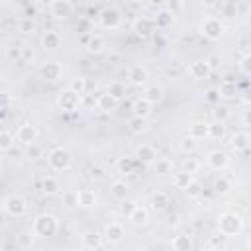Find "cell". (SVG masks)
I'll list each match as a JSON object with an SVG mask.
<instances>
[{
  "mask_svg": "<svg viewBox=\"0 0 251 251\" xmlns=\"http://www.w3.org/2000/svg\"><path fill=\"white\" fill-rule=\"evenodd\" d=\"M243 229V218L235 212H226L218 222V231L226 237H233Z\"/></svg>",
  "mask_w": 251,
  "mask_h": 251,
  "instance_id": "cell-1",
  "label": "cell"
},
{
  "mask_svg": "<svg viewBox=\"0 0 251 251\" xmlns=\"http://www.w3.org/2000/svg\"><path fill=\"white\" fill-rule=\"evenodd\" d=\"M57 227H59V224L53 214H39L33 220V235L35 237H51V235H55Z\"/></svg>",
  "mask_w": 251,
  "mask_h": 251,
  "instance_id": "cell-2",
  "label": "cell"
},
{
  "mask_svg": "<svg viewBox=\"0 0 251 251\" xmlns=\"http://www.w3.org/2000/svg\"><path fill=\"white\" fill-rule=\"evenodd\" d=\"M47 161H49L51 169H55V171H67V169H71V165H73L71 153H69L67 149H63V147H55V149L47 155Z\"/></svg>",
  "mask_w": 251,
  "mask_h": 251,
  "instance_id": "cell-3",
  "label": "cell"
},
{
  "mask_svg": "<svg viewBox=\"0 0 251 251\" xmlns=\"http://www.w3.org/2000/svg\"><path fill=\"white\" fill-rule=\"evenodd\" d=\"M57 104H59V108L65 110V112H75V110L80 106V94H76L75 90L67 88V90L59 92V96H57Z\"/></svg>",
  "mask_w": 251,
  "mask_h": 251,
  "instance_id": "cell-4",
  "label": "cell"
},
{
  "mask_svg": "<svg viewBox=\"0 0 251 251\" xmlns=\"http://www.w3.org/2000/svg\"><path fill=\"white\" fill-rule=\"evenodd\" d=\"M202 33L210 41H218L224 35V24L218 18H208V20L202 22Z\"/></svg>",
  "mask_w": 251,
  "mask_h": 251,
  "instance_id": "cell-5",
  "label": "cell"
},
{
  "mask_svg": "<svg viewBox=\"0 0 251 251\" xmlns=\"http://www.w3.org/2000/svg\"><path fill=\"white\" fill-rule=\"evenodd\" d=\"M4 208H6V212H8L10 216H16V218H20V216H24V214L27 212V204H25V200H24L22 196H16V194L6 198Z\"/></svg>",
  "mask_w": 251,
  "mask_h": 251,
  "instance_id": "cell-6",
  "label": "cell"
},
{
  "mask_svg": "<svg viewBox=\"0 0 251 251\" xmlns=\"http://www.w3.org/2000/svg\"><path fill=\"white\" fill-rule=\"evenodd\" d=\"M37 137H39V131H37V127L31 126V124H24V126H20L18 131H16V139H18L20 143H24V145L35 143Z\"/></svg>",
  "mask_w": 251,
  "mask_h": 251,
  "instance_id": "cell-7",
  "label": "cell"
},
{
  "mask_svg": "<svg viewBox=\"0 0 251 251\" xmlns=\"http://www.w3.org/2000/svg\"><path fill=\"white\" fill-rule=\"evenodd\" d=\"M39 75L45 78V80H59L63 76V67L57 63V61H45L41 67H39Z\"/></svg>",
  "mask_w": 251,
  "mask_h": 251,
  "instance_id": "cell-8",
  "label": "cell"
},
{
  "mask_svg": "<svg viewBox=\"0 0 251 251\" xmlns=\"http://www.w3.org/2000/svg\"><path fill=\"white\" fill-rule=\"evenodd\" d=\"M124 235H126L124 226H122L120 222H110V224L106 226V229H104V235H102V237H104L108 243L116 245V243H120V241L124 239Z\"/></svg>",
  "mask_w": 251,
  "mask_h": 251,
  "instance_id": "cell-9",
  "label": "cell"
},
{
  "mask_svg": "<svg viewBox=\"0 0 251 251\" xmlns=\"http://www.w3.org/2000/svg\"><path fill=\"white\" fill-rule=\"evenodd\" d=\"M49 12L57 20H67L73 14V4H71V0H53L49 6Z\"/></svg>",
  "mask_w": 251,
  "mask_h": 251,
  "instance_id": "cell-10",
  "label": "cell"
},
{
  "mask_svg": "<svg viewBox=\"0 0 251 251\" xmlns=\"http://www.w3.org/2000/svg\"><path fill=\"white\" fill-rule=\"evenodd\" d=\"M100 24H102L106 29H116V27L122 24V16H120L118 10L106 8V10L100 14Z\"/></svg>",
  "mask_w": 251,
  "mask_h": 251,
  "instance_id": "cell-11",
  "label": "cell"
},
{
  "mask_svg": "<svg viewBox=\"0 0 251 251\" xmlns=\"http://www.w3.org/2000/svg\"><path fill=\"white\" fill-rule=\"evenodd\" d=\"M135 157H137V161H141V163H145V165H153L155 161H157V157H159V153H157V149L153 147V145H139L137 149H135Z\"/></svg>",
  "mask_w": 251,
  "mask_h": 251,
  "instance_id": "cell-12",
  "label": "cell"
},
{
  "mask_svg": "<svg viewBox=\"0 0 251 251\" xmlns=\"http://www.w3.org/2000/svg\"><path fill=\"white\" fill-rule=\"evenodd\" d=\"M210 73H212V69L208 67L206 61H194V63H190V67H188V75H190V78H194V80H204V78H208Z\"/></svg>",
  "mask_w": 251,
  "mask_h": 251,
  "instance_id": "cell-13",
  "label": "cell"
},
{
  "mask_svg": "<svg viewBox=\"0 0 251 251\" xmlns=\"http://www.w3.org/2000/svg\"><path fill=\"white\" fill-rule=\"evenodd\" d=\"M227 163H229V157H227L226 151H220V149H218V151H212V153L208 155V167L214 169V171L226 169Z\"/></svg>",
  "mask_w": 251,
  "mask_h": 251,
  "instance_id": "cell-14",
  "label": "cell"
},
{
  "mask_svg": "<svg viewBox=\"0 0 251 251\" xmlns=\"http://www.w3.org/2000/svg\"><path fill=\"white\" fill-rule=\"evenodd\" d=\"M127 78H129V82H131V84L141 86V84H145V82H147L149 73H147V69H145V67L135 65V67H131V69L127 71Z\"/></svg>",
  "mask_w": 251,
  "mask_h": 251,
  "instance_id": "cell-15",
  "label": "cell"
},
{
  "mask_svg": "<svg viewBox=\"0 0 251 251\" xmlns=\"http://www.w3.org/2000/svg\"><path fill=\"white\" fill-rule=\"evenodd\" d=\"M173 20H175V12H171V10H161V12H157V18H155V27H159V29H167V27H171L173 25Z\"/></svg>",
  "mask_w": 251,
  "mask_h": 251,
  "instance_id": "cell-16",
  "label": "cell"
},
{
  "mask_svg": "<svg viewBox=\"0 0 251 251\" xmlns=\"http://www.w3.org/2000/svg\"><path fill=\"white\" fill-rule=\"evenodd\" d=\"M41 45H43L45 49L55 51V49L61 47V35H59L57 31H45V33L41 35Z\"/></svg>",
  "mask_w": 251,
  "mask_h": 251,
  "instance_id": "cell-17",
  "label": "cell"
},
{
  "mask_svg": "<svg viewBox=\"0 0 251 251\" xmlns=\"http://www.w3.org/2000/svg\"><path fill=\"white\" fill-rule=\"evenodd\" d=\"M143 98H145L147 102H151V104L161 102V100H163V86H159V84H149V86H145Z\"/></svg>",
  "mask_w": 251,
  "mask_h": 251,
  "instance_id": "cell-18",
  "label": "cell"
},
{
  "mask_svg": "<svg viewBox=\"0 0 251 251\" xmlns=\"http://www.w3.org/2000/svg\"><path fill=\"white\" fill-rule=\"evenodd\" d=\"M127 220L133 224V226H145L147 222H149V214H147V210L145 208H141V206H135L133 210H131V214L127 216Z\"/></svg>",
  "mask_w": 251,
  "mask_h": 251,
  "instance_id": "cell-19",
  "label": "cell"
},
{
  "mask_svg": "<svg viewBox=\"0 0 251 251\" xmlns=\"http://www.w3.org/2000/svg\"><path fill=\"white\" fill-rule=\"evenodd\" d=\"M78 192V206H82V208H92V206H96V194H94V190H90V188H80V190H76Z\"/></svg>",
  "mask_w": 251,
  "mask_h": 251,
  "instance_id": "cell-20",
  "label": "cell"
},
{
  "mask_svg": "<svg viewBox=\"0 0 251 251\" xmlns=\"http://www.w3.org/2000/svg\"><path fill=\"white\" fill-rule=\"evenodd\" d=\"M188 135H190L192 139H196V141L208 137V124H204V122H194V124H190Z\"/></svg>",
  "mask_w": 251,
  "mask_h": 251,
  "instance_id": "cell-21",
  "label": "cell"
},
{
  "mask_svg": "<svg viewBox=\"0 0 251 251\" xmlns=\"http://www.w3.org/2000/svg\"><path fill=\"white\" fill-rule=\"evenodd\" d=\"M102 245V235L98 231H86L82 235V247L86 249H98Z\"/></svg>",
  "mask_w": 251,
  "mask_h": 251,
  "instance_id": "cell-22",
  "label": "cell"
},
{
  "mask_svg": "<svg viewBox=\"0 0 251 251\" xmlns=\"http://www.w3.org/2000/svg\"><path fill=\"white\" fill-rule=\"evenodd\" d=\"M116 104H118V100L112 98L108 92H104V94H100V96L96 98V106H98V110H102V112H112V110L116 108Z\"/></svg>",
  "mask_w": 251,
  "mask_h": 251,
  "instance_id": "cell-23",
  "label": "cell"
},
{
  "mask_svg": "<svg viewBox=\"0 0 251 251\" xmlns=\"http://www.w3.org/2000/svg\"><path fill=\"white\" fill-rule=\"evenodd\" d=\"M151 102H147L143 96L139 98V100H135L133 102V116H139V118H147L149 114H151Z\"/></svg>",
  "mask_w": 251,
  "mask_h": 251,
  "instance_id": "cell-24",
  "label": "cell"
},
{
  "mask_svg": "<svg viewBox=\"0 0 251 251\" xmlns=\"http://www.w3.org/2000/svg\"><path fill=\"white\" fill-rule=\"evenodd\" d=\"M127 129L133 133V135H139L147 129V118H139V116H133L129 122H127Z\"/></svg>",
  "mask_w": 251,
  "mask_h": 251,
  "instance_id": "cell-25",
  "label": "cell"
},
{
  "mask_svg": "<svg viewBox=\"0 0 251 251\" xmlns=\"http://www.w3.org/2000/svg\"><path fill=\"white\" fill-rule=\"evenodd\" d=\"M231 147L235 151H245L249 147V133L247 131H239L231 137Z\"/></svg>",
  "mask_w": 251,
  "mask_h": 251,
  "instance_id": "cell-26",
  "label": "cell"
},
{
  "mask_svg": "<svg viewBox=\"0 0 251 251\" xmlns=\"http://www.w3.org/2000/svg\"><path fill=\"white\" fill-rule=\"evenodd\" d=\"M110 192H112V196H114V198L124 200V198L127 196V192H129V186H127V182H126V180H116V182H112Z\"/></svg>",
  "mask_w": 251,
  "mask_h": 251,
  "instance_id": "cell-27",
  "label": "cell"
},
{
  "mask_svg": "<svg viewBox=\"0 0 251 251\" xmlns=\"http://www.w3.org/2000/svg\"><path fill=\"white\" fill-rule=\"evenodd\" d=\"M190 180H192V173H188V171H184V169L173 175V184H175L176 188H182V190H184Z\"/></svg>",
  "mask_w": 251,
  "mask_h": 251,
  "instance_id": "cell-28",
  "label": "cell"
},
{
  "mask_svg": "<svg viewBox=\"0 0 251 251\" xmlns=\"http://www.w3.org/2000/svg\"><path fill=\"white\" fill-rule=\"evenodd\" d=\"M151 204H153V208H155L157 212H163V210L171 204V198H169V194H165V192H157V194H153Z\"/></svg>",
  "mask_w": 251,
  "mask_h": 251,
  "instance_id": "cell-29",
  "label": "cell"
},
{
  "mask_svg": "<svg viewBox=\"0 0 251 251\" xmlns=\"http://www.w3.org/2000/svg\"><path fill=\"white\" fill-rule=\"evenodd\" d=\"M153 29H155V24L147 18H141V20L135 22V33L137 35H149Z\"/></svg>",
  "mask_w": 251,
  "mask_h": 251,
  "instance_id": "cell-30",
  "label": "cell"
},
{
  "mask_svg": "<svg viewBox=\"0 0 251 251\" xmlns=\"http://www.w3.org/2000/svg\"><path fill=\"white\" fill-rule=\"evenodd\" d=\"M224 135H226V126H224V122L208 124V137H210V139H222Z\"/></svg>",
  "mask_w": 251,
  "mask_h": 251,
  "instance_id": "cell-31",
  "label": "cell"
},
{
  "mask_svg": "<svg viewBox=\"0 0 251 251\" xmlns=\"http://www.w3.org/2000/svg\"><path fill=\"white\" fill-rule=\"evenodd\" d=\"M171 247L176 249V251H186L192 247V241L188 235H175V239L171 241Z\"/></svg>",
  "mask_w": 251,
  "mask_h": 251,
  "instance_id": "cell-32",
  "label": "cell"
},
{
  "mask_svg": "<svg viewBox=\"0 0 251 251\" xmlns=\"http://www.w3.org/2000/svg\"><path fill=\"white\" fill-rule=\"evenodd\" d=\"M102 49H104V39L98 37V35H90L88 41H86V51L96 55V53H100Z\"/></svg>",
  "mask_w": 251,
  "mask_h": 251,
  "instance_id": "cell-33",
  "label": "cell"
},
{
  "mask_svg": "<svg viewBox=\"0 0 251 251\" xmlns=\"http://www.w3.org/2000/svg\"><path fill=\"white\" fill-rule=\"evenodd\" d=\"M112 98H116V100H120L124 94H126V84L124 82H120V80H114V82H110L108 84V90H106Z\"/></svg>",
  "mask_w": 251,
  "mask_h": 251,
  "instance_id": "cell-34",
  "label": "cell"
},
{
  "mask_svg": "<svg viewBox=\"0 0 251 251\" xmlns=\"http://www.w3.org/2000/svg\"><path fill=\"white\" fill-rule=\"evenodd\" d=\"M18 31L24 33V35L33 33V31H35V22H33L31 18H22V20L18 22Z\"/></svg>",
  "mask_w": 251,
  "mask_h": 251,
  "instance_id": "cell-35",
  "label": "cell"
},
{
  "mask_svg": "<svg viewBox=\"0 0 251 251\" xmlns=\"http://www.w3.org/2000/svg\"><path fill=\"white\" fill-rule=\"evenodd\" d=\"M218 92H220V100H222V98H224V100H229V98L235 96V84L229 82V80H226V82L218 88Z\"/></svg>",
  "mask_w": 251,
  "mask_h": 251,
  "instance_id": "cell-36",
  "label": "cell"
},
{
  "mask_svg": "<svg viewBox=\"0 0 251 251\" xmlns=\"http://www.w3.org/2000/svg\"><path fill=\"white\" fill-rule=\"evenodd\" d=\"M41 186H43V192H45V194H57L59 188H61V186H59V180L53 178V176H45Z\"/></svg>",
  "mask_w": 251,
  "mask_h": 251,
  "instance_id": "cell-37",
  "label": "cell"
},
{
  "mask_svg": "<svg viewBox=\"0 0 251 251\" xmlns=\"http://www.w3.org/2000/svg\"><path fill=\"white\" fill-rule=\"evenodd\" d=\"M63 204L67 208H76L78 206V192L76 190H65L63 192Z\"/></svg>",
  "mask_w": 251,
  "mask_h": 251,
  "instance_id": "cell-38",
  "label": "cell"
},
{
  "mask_svg": "<svg viewBox=\"0 0 251 251\" xmlns=\"http://www.w3.org/2000/svg\"><path fill=\"white\" fill-rule=\"evenodd\" d=\"M153 165H155V173H159V175H167L173 169V163L169 159H161V157H157V161Z\"/></svg>",
  "mask_w": 251,
  "mask_h": 251,
  "instance_id": "cell-39",
  "label": "cell"
},
{
  "mask_svg": "<svg viewBox=\"0 0 251 251\" xmlns=\"http://www.w3.org/2000/svg\"><path fill=\"white\" fill-rule=\"evenodd\" d=\"M69 88L82 96V94L86 92V80H84V78H80V76H78V78H73V80L69 82Z\"/></svg>",
  "mask_w": 251,
  "mask_h": 251,
  "instance_id": "cell-40",
  "label": "cell"
},
{
  "mask_svg": "<svg viewBox=\"0 0 251 251\" xmlns=\"http://www.w3.org/2000/svg\"><path fill=\"white\" fill-rule=\"evenodd\" d=\"M178 147H180L182 153H192V151L196 149V139H192L190 135H188V137H182L180 143H178Z\"/></svg>",
  "mask_w": 251,
  "mask_h": 251,
  "instance_id": "cell-41",
  "label": "cell"
},
{
  "mask_svg": "<svg viewBox=\"0 0 251 251\" xmlns=\"http://www.w3.org/2000/svg\"><path fill=\"white\" fill-rule=\"evenodd\" d=\"M184 190H186L188 198H198V196L202 194V186H200V182H196V180H190Z\"/></svg>",
  "mask_w": 251,
  "mask_h": 251,
  "instance_id": "cell-42",
  "label": "cell"
},
{
  "mask_svg": "<svg viewBox=\"0 0 251 251\" xmlns=\"http://www.w3.org/2000/svg\"><path fill=\"white\" fill-rule=\"evenodd\" d=\"M118 171H120V173H131V171H133V159H131V157H122V159H118Z\"/></svg>",
  "mask_w": 251,
  "mask_h": 251,
  "instance_id": "cell-43",
  "label": "cell"
},
{
  "mask_svg": "<svg viewBox=\"0 0 251 251\" xmlns=\"http://www.w3.org/2000/svg\"><path fill=\"white\" fill-rule=\"evenodd\" d=\"M14 141H16V137L12 133H8V131H2L0 133V149H12L14 147Z\"/></svg>",
  "mask_w": 251,
  "mask_h": 251,
  "instance_id": "cell-44",
  "label": "cell"
},
{
  "mask_svg": "<svg viewBox=\"0 0 251 251\" xmlns=\"http://www.w3.org/2000/svg\"><path fill=\"white\" fill-rule=\"evenodd\" d=\"M8 59H12V61H22V47H16V45H12V47H8Z\"/></svg>",
  "mask_w": 251,
  "mask_h": 251,
  "instance_id": "cell-45",
  "label": "cell"
},
{
  "mask_svg": "<svg viewBox=\"0 0 251 251\" xmlns=\"http://www.w3.org/2000/svg\"><path fill=\"white\" fill-rule=\"evenodd\" d=\"M249 63H251V57L245 53V55L241 57V61H239V71H241L243 75H249V73H251V67H249Z\"/></svg>",
  "mask_w": 251,
  "mask_h": 251,
  "instance_id": "cell-46",
  "label": "cell"
},
{
  "mask_svg": "<svg viewBox=\"0 0 251 251\" xmlns=\"http://www.w3.org/2000/svg\"><path fill=\"white\" fill-rule=\"evenodd\" d=\"M214 188H216L220 194H224V192L229 190V180H227V178H218V180L214 182Z\"/></svg>",
  "mask_w": 251,
  "mask_h": 251,
  "instance_id": "cell-47",
  "label": "cell"
},
{
  "mask_svg": "<svg viewBox=\"0 0 251 251\" xmlns=\"http://www.w3.org/2000/svg\"><path fill=\"white\" fill-rule=\"evenodd\" d=\"M198 167H200V163L196 161V159H192V157H188L186 161H184V171H188V173H196L198 171Z\"/></svg>",
  "mask_w": 251,
  "mask_h": 251,
  "instance_id": "cell-48",
  "label": "cell"
},
{
  "mask_svg": "<svg viewBox=\"0 0 251 251\" xmlns=\"http://www.w3.org/2000/svg\"><path fill=\"white\" fill-rule=\"evenodd\" d=\"M135 206H137L135 202H131V200H126V198H124V202H122V206H120V212H122L124 216H129V214H131V210H133Z\"/></svg>",
  "mask_w": 251,
  "mask_h": 251,
  "instance_id": "cell-49",
  "label": "cell"
},
{
  "mask_svg": "<svg viewBox=\"0 0 251 251\" xmlns=\"http://www.w3.org/2000/svg\"><path fill=\"white\" fill-rule=\"evenodd\" d=\"M224 241H226V235H222V233L218 231V235H212V237H210L208 247H224Z\"/></svg>",
  "mask_w": 251,
  "mask_h": 251,
  "instance_id": "cell-50",
  "label": "cell"
},
{
  "mask_svg": "<svg viewBox=\"0 0 251 251\" xmlns=\"http://www.w3.org/2000/svg\"><path fill=\"white\" fill-rule=\"evenodd\" d=\"M204 61H206V63H208V67L214 71V69H218V67H220V63H222V57H220L218 53H214V55H210V57H208V59H204Z\"/></svg>",
  "mask_w": 251,
  "mask_h": 251,
  "instance_id": "cell-51",
  "label": "cell"
},
{
  "mask_svg": "<svg viewBox=\"0 0 251 251\" xmlns=\"http://www.w3.org/2000/svg\"><path fill=\"white\" fill-rule=\"evenodd\" d=\"M206 100H208L210 104H218V102H220V92H218V88H210V90L206 92Z\"/></svg>",
  "mask_w": 251,
  "mask_h": 251,
  "instance_id": "cell-52",
  "label": "cell"
},
{
  "mask_svg": "<svg viewBox=\"0 0 251 251\" xmlns=\"http://www.w3.org/2000/svg\"><path fill=\"white\" fill-rule=\"evenodd\" d=\"M214 118H216V122H224L227 118V108L220 106L218 110H214Z\"/></svg>",
  "mask_w": 251,
  "mask_h": 251,
  "instance_id": "cell-53",
  "label": "cell"
},
{
  "mask_svg": "<svg viewBox=\"0 0 251 251\" xmlns=\"http://www.w3.org/2000/svg\"><path fill=\"white\" fill-rule=\"evenodd\" d=\"M178 224H180V216H178V214H169V218H167V226L176 227Z\"/></svg>",
  "mask_w": 251,
  "mask_h": 251,
  "instance_id": "cell-54",
  "label": "cell"
},
{
  "mask_svg": "<svg viewBox=\"0 0 251 251\" xmlns=\"http://www.w3.org/2000/svg\"><path fill=\"white\" fill-rule=\"evenodd\" d=\"M10 100H12V98H10L6 92H0V108H6V106L10 104Z\"/></svg>",
  "mask_w": 251,
  "mask_h": 251,
  "instance_id": "cell-55",
  "label": "cell"
},
{
  "mask_svg": "<svg viewBox=\"0 0 251 251\" xmlns=\"http://www.w3.org/2000/svg\"><path fill=\"white\" fill-rule=\"evenodd\" d=\"M39 153H41V151L35 147V143H31V145H29V157H31V159H37Z\"/></svg>",
  "mask_w": 251,
  "mask_h": 251,
  "instance_id": "cell-56",
  "label": "cell"
},
{
  "mask_svg": "<svg viewBox=\"0 0 251 251\" xmlns=\"http://www.w3.org/2000/svg\"><path fill=\"white\" fill-rule=\"evenodd\" d=\"M224 14H226L227 18L235 16V6H226V8H224Z\"/></svg>",
  "mask_w": 251,
  "mask_h": 251,
  "instance_id": "cell-57",
  "label": "cell"
},
{
  "mask_svg": "<svg viewBox=\"0 0 251 251\" xmlns=\"http://www.w3.org/2000/svg\"><path fill=\"white\" fill-rule=\"evenodd\" d=\"M243 122H245V124H249V112H247V110H245V116H243Z\"/></svg>",
  "mask_w": 251,
  "mask_h": 251,
  "instance_id": "cell-58",
  "label": "cell"
},
{
  "mask_svg": "<svg viewBox=\"0 0 251 251\" xmlns=\"http://www.w3.org/2000/svg\"><path fill=\"white\" fill-rule=\"evenodd\" d=\"M31 2H37V0H31Z\"/></svg>",
  "mask_w": 251,
  "mask_h": 251,
  "instance_id": "cell-59",
  "label": "cell"
},
{
  "mask_svg": "<svg viewBox=\"0 0 251 251\" xmlns=\"http://www.w3.org/2000/svg\"><path fill=\"white\" fill-rule=\"evenodd\" d=\"M0 167H2V165H0Z\"/></svg>",
  "mask_w": 251,
  "mask_h": 251,
  "instance_id": "cell-60",
  "label": "cell"
}]
</instances>
